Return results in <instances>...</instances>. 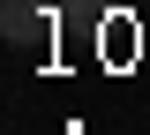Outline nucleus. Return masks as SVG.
<instances>
[{
  "label": "nucleus",
  "mask_w": 150,
  "mask_h": 135,
  "mask_svg": "<svg viewBox=\"0 0 150 135\" xmlns=\"http://www.w3.org/2000/svg\"><path fill=\"white\" fill-rule=\"evenodd\" d=\"M0 38L8 45H45L53 38V8L45 0H0Z\"/></svg>",
  "instance_id": "nucleus-1"
}]
</instances>
